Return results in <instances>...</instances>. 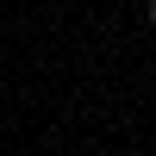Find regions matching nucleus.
<instances>
[{"label":"nucleus","mask_w":156,"mask_h":156,"mask_svg":"<svg viewBox=\"0 0 156 156\" xmlns=\"http://www.w3.org/2000/svg\"><path fill=\"white\" fill-rule=\"evenodd\" d=\"M150 25H156V0H150Z\"/></svg>","instance_id":"obj_1"}]
</instances>
